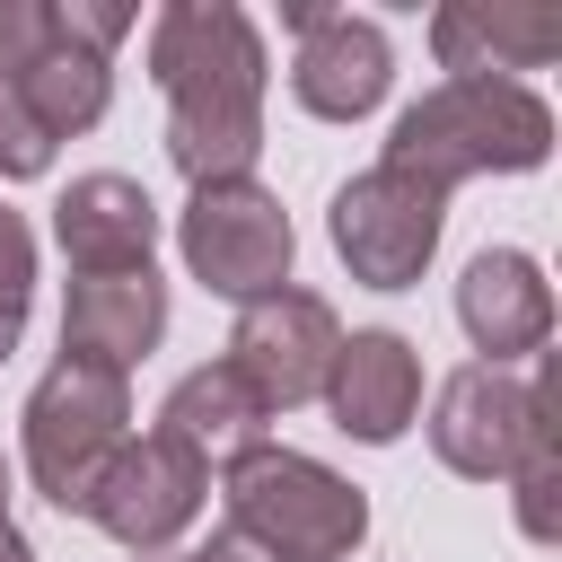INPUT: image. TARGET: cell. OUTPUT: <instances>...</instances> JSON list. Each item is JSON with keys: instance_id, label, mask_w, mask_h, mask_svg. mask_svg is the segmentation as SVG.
Masks as SVG:
<instances>
[{"instance_id": "1", "label": "cell", "mask_w": 562, "mask_h": 562, "mask_svg": "<svg viewBox=\"0 0 562 562\" xmlns=\"http://www.w3.org/2000/svg\"><path fill=\"white\" fill-rule=\"evenodd\" d=\"M149 79L167 97V158L184 184H228L263 149V35L237 0H176L149 18Z\"/></svg>"}, {"instance_id": "2", "label": "cell", "mask_w": 562, "mask_h": 562, "mask_svg": "<svg viewBox=\"0 0 562 562\" xmlns=\"http://www.w3.org/2000/svg\"><path fill=\"white\" fill-rule=\"evenodd\" d=\"M544 158H553V105L527 79H439L430 97L395 114L378 167L448 202L465 176H527Z\"/></svg>"}, {"instance_id": "3", "label": "cell", "mask_w": 562, "mask_h": 562, "mask_svg": "<svg viewBox=\"0 0 562 562\" xmlns=\"http://www.w3.org/2000/svg\"><path fill=\"white\" fill-rule=\"evenodd\" d=\"M220 492H228V527H246L281 562H351L369 536V492L342 483L334 465L299 457V448H272V439L228 457Z\"/></svg>"}, {"instance_id": "4", "label": "cell", "mask_w": 562, "mask_h": 562, "mask_svg": "<svg viewBox=\"0 0 562 562\" xmlns=\"http://www.w3.org/2000/svg\"><path fill=\"white\" fill-rule=\"evenodd\" d=\"M132 439V378L88 369V360H53L26 395V474L61 518H88L97 474L114 465V448Z\"/></svg>"}, {"instance_id": "5", "label": "cell", "mask_w": 562, "mask_h": 562, "mask_svg": "<svg viewBox=\"0 0 562 562\" xmlns=\"http://www.w3.org/2000/svg\"><path fill=\"white\" fill-rule=\"evenodd\" d=\"M176 246H184V272H193L202 290L237 299V307L263 299V290H281V281H290V255H299L281 193H263L255 176L193 184V202H184V220H176Z\"/></svg>"}, {"instance_id": "6", "label": "cell", "mask_w": 562, "mask_h": 562, "mask_svg": "<svg viewBox=\"0 0 562 562\" xmlns=\"http://www.w3.org/2000/svg\"><path fill=\"white\" fill-rule=\"evenodd\" d=\"M439 228H448V202L422 193V184L395 176V167L351 176V184L334 193V211H325L334 255H342L351 281H369V290H413L422 263L439 255Z\"/></svg>"}, {"instance_id": "7", "label": "cell", "mask_w": 562, "mask_h": 562, "mask_svg": "<svg viewBox=\"0 0 562 562\" xmlns=\"http://www.w3.org/2000/svg\"><path fill=\"white\" fill-rule=\"evenodd\" d=\"M544 369H492V360H465L457 378H439V404H430V448L448 474L465 483H509L536 413H544Z\"/></svg>"}, {"instance_id": "8", "label": "cell", "mask_w": 562, "mask_h": 562, "mask_svg": "<svg viewBox=\"0 0 562 562\" xmlns=\"http://www.w3.org/2000/svg\"><path fill=\"white\" fill-rule=\"evenodd\" d=\"M202 492H211V465L193 448H176L167 430H140L114 448V465L97 474V501H88V527H105L123 553H167L193 518H202Z\"/></svg>"}, {"instance_id": "9", "label": "cell", "mask_w": 562, "mask_h": 562, "mask_svg": "<svg viewBox=\"0 0 562 562\" xmlns=\"http://www.w3.org/2000/svg\"><path fill=\"white\" fill-rule=\"evenodd\" d=\"M334 342H342L334 307H325L316 290H290V281H281V290H263V299L237 307V325H228V369L263 395V413H290V404L325 395Z\"/></svg>"}, {"instance_id": "10", "label": "cell", "mask_w": 562, "mask_h": 562, "mask_svg": "<svg viewBox=\"0 0 562 562\" xmlns=\"http://www.w3.org/2000/svg\"><path fill=\"white\" fill-rule=\"evenodd\" d=\"M299 53H290V97L316 114V123H360L378 114V97L395 88V53H386V26L378 18H351V9H307L290 0L281 9Z\"/></svg>"}, {"instance_id": "11", "label": "cell", "mask_w": 562, "mask_h": 562, "mask_svg": "<svg viewBox=\"0 0 562 562\" xmlns=\"http://www.w3.org/2000/svg\"><path fill=\"white\" fill-rule=\"evenodd\" d=\"M325 413H334V430L360 439V448L404 439L413 413H422V360H413V342L386 334V325L342 334V342H334V369H325Z\"/></svg>"}, {"instance_id": "12", "label": "cell", "mask_w": 562, "mask_h": 562, "mask_svg": "<svg viewBox=\"0 0 562 562\" xmlns=\"http://www.w3.org/2000/svg\"><path fill=\"white\" fill-rule=\"evenodd\" d=\"M457 325L474 334V351L492 369L536 360L544 334H553V281H544V263L518 255V246H483L465 263V281H457Z\"/></svg>"}, {"instance_id": "13", "label": "cell", "mask_w": 562, "mask_h": 562, "mask_svg": "<svg viewBox=\"0 0 562 562\" xmlns=\"http://www.w3.org/2000/svg\"><path fill=\"white\" fill-rule=\"evenodd\" d=\"M158 334H167V281L149 263L140 272H79L61 299V360L132 378V360H149Z\"/></svg>"}, {"instance_id": "14", "label": "cell", "mask_w": 562, "mask_h": 562, "mask_svg": "<svg viewBox=\"0 0 562 562\" xmlns=\"http://www.w3.org/2000/svg\"><path fill=\"white\" fill-rule=\"evenodd\" d=\"M53 237L70 272H140L158 246V202L132 176H70L53 202Z\"/></svg>"}, {"instance_id": "15", "label": "cell", "mask_w": 562, "mask_h": 562, "mask_svg": "<svg viewBox=\"0 0 562 562\" xmlns=\"http://www.w3.org/2000/svg\"><path fill=\"white\" fill-rule=\"evenodd\" d=\"M9 97L26 105V123H35L44 140H70V132H88V123L105 114V97H114V53L79 44V35H70V18L53 9V26H44V44H35V61H26V70H9Z\"/></svg>"}, {"instance_id": "16", "label": "cell", "mask_w": 562, "mask_h": 562, "mask_svg": "<svg viewBox=\"0 0 562 562\" xmlns=\"http://www.w3.org/2000/svg\"><path fill=\"white\" fill-rule=\"evenodd\" d=\"M158 430L176 439V448H193L202 465L220 457H246V448H263V430H272V413H263V395L228 369V360H202V369H184L176 386H167V404H158Z\"/></svg>"}, {"instance_id": "17", "label": "cell", "mask_w": 562, "mask_h": 562, "mask_svg": "<svg viewBox=\"0 0 562 562\" xmlns=\"http://www.w3.org/2000/svg\"><path fill=\"white\" fill-rule=\"evenodd\" d=\"M430 44H439L448 79H509V70H544L562 53V18L553 9H439Z\"/></svg>"}, {"instance_id": "18", "label": "cell", "mask_w": 562, "mask_h": 562, "mask_svg": "<svg viewBox=\"0 0 562 562\" xmlns=\"http://www.w3.org/2000/svg\"><path fill=\"white\" fill-rule=\"evenodd\" d=\"M509 501H518V536L527 544H562V430H553V395L509 465Z\"/></svg>"}, {"instance_id": "19", "label": "cell", "mask_w": 562, "mask_h": 562, "mask_svg": "<svg viewBox=\"0 0 562 562\" xmlns=\"http://www.w3.org/2000/svg\"><path fill=\"white\" fill-rule=\"evenodd\" d=\"M26 307H35V228H26V220L0 202V360L18 351Z\"/></svg>"}, {"instance_id": "20", "label": "cell", "mask_w": 562, "mask_h": 562, "mask_svg": "<svg viewBox=\"0 0 562 562\" xmlns=\"http://www.w3.org/2000/svg\"><path fill=\"white\" fill-rule=\"evenodd\" d=\"M53 167V140L26 123V105L9 97V79H0V176H44Z\"/></svg>"}, {"instance_id": "21", "label": "cell", "mask_w": 562, "mask_h": 562, "mask_svg": "<svg viewBox=\"0 0 562 562\" xmlns=\"http://www.w3.org/2000/svg\"><path fill=\"white\" fill-rule=\"evenodd\" d=\"M44 26H53V0H0V79L35 61Z\"/></svg>"}, {"instance_id": "22", "label": "cell", "mask_w": 562, "mask_h": 562, "mask_svg": "<svg viewBox=\"0 0 562 562\" xmlns=\"http://www.w3.org/2000/svg\"><path fill=\"white\" fill-rule=\"evenodd\" d=\"M184 562H281V553H272V544H255L246 527H228V518H220V527H211V544H202V553H184Z\"/></svg>"}, {"instance_id": "23", "label": "cell", "mask_w": 562, "mask_h": 562, "mask_svg": "<svg viewBox=\"0 0 562 562\" xmlns=\"http://www.w3.org/2000/svg\"><path fill=\"white\" fill-rule=\"evenodd\" d=\"M0 562H35V544L18 536V518H0Z\"/></svg>"}, {"instance_id": "24", "label": "cell", "mask_w": 562, "mask_h": 562, "mask_svg": "<svg viewBox=\"0 0 562 562\" xmlns=\"http://www.w3.org/2000/svg\"><path fill=\"white\" fill-rule=\"evenodd\" d=\"M0 518H9V457H0Z\"/></svg>"}, {"instance_id": "25", "label": "cell", "mask_w": 562, "mask_h": 562, "mask_svg": "<svg viewBox=\"0 0 562 562\" xmlns=\"http://www.w3.org/2000/svg\"><path fill=\"white\" fill-rule=\"evenodd\" d=\"M132 562H176V553H132Z\"/></svg>"}]
</instances>
